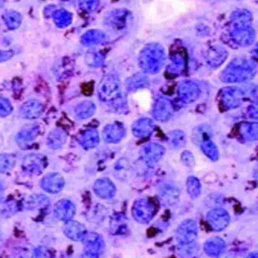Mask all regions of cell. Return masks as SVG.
Wrapping results in <instances>:
<instances>
[{
	"mask_svg": "<svg viewBox=\"0 0 258 258\" xmlns=\"http://www.w3.org/2000/svg\"><path fill=\"white\" fill-rule=\"evenodd\" d=\"M98 94L101 101L113 105L117 111L125 109L126 100L121 92L117 75L110 73L104 75L98 86Z\"/></svg>",
	"mask_w": 258,
	"mask_h": 258,
	"instance_id": "cell-1",
	"label": "cell"
},
{
	"mask_svg": "<svg viewBox=\"0 0 258 258\" xmlns=\"http://www.w3.org/2000/svg\"><path fill=\"white\" fill-rule=\"evenodd\" d=\"M198 233V225L195 220H185L179 226L176 238L180 257L190 258L196 256L198 251L196 243Z\"/></svg>",
	"mask_w": 258,
	"mask_h": 258,
	"instance_id": "cell-2",
	"label": "cell"
},
{
	"mask_svg": "<svg viewBox=\"0 0 258 258\" xmlns=\"http://www.w3.org/2000/svg\"><path fill=\"white\" fill-rule=\"evenodd\" d=\"M257 67L253 62L246 60H236L229 63L221 74V79L226 82H241L253 78Z\"/></svg>",
	"mask_w": 258,
	"mask_h": 258,
	"instance_id": "cell-3",
	"label": "cell"
},
{
	"mask_svg": "<svg viewBox=\"0 0 258 258\" xmlns=\"http://www.w3.org/2000/svg\"><path fill=\"white\" fill-rule=\"evenodd\" d=\"M139 63L141 68L145 72L155 74L162 68L164 59L162 53L157 52L153 47H148L141 52Z\"/></svg>",
	"mask_w": 258,
	"mask_h": 258,
	"instance_id": "cell-4",
	"label": "cell"
},
{
	"mask_svg": "<svg viewBox=\"0 0 258 258\" xmlns=\"http://www.w3.org/2000/svg\"><path fill=\"white\" fill-rule=\"evenodd\" d=\"M245 98L244 93L240 89L227 87L220 92L218 100L222 109L228 110L239 107L244 102Z\"/></svg>",
	"mask_w": 258,
	"mask_h": 258,
	"instance_id": "cell-5",
	"label": "cell"
},
{
	"mask_svg": "<svg viewBox=\"0 0 258 258\" xmlns=\"http://www.w3.org/2000/svg\"><path fill=\"white\" fill-rule=\"evenodd\" d=\"M206 220L213 231L219 232L227 227L230 223L231 216L225 209L216 208L208 212Z\"/></svg>",
	"mask_w": 258,
	"mask_h": 258,
	"instance_id": "cell-6",
	"label": "cell"
},
{
	"mask_svg": "<svg viewBox=\"0 0 258 258\" xmlns=\"http://www.w3.org/2000/svg\"><path fill=\"white\" fill-rule=\"evenodd\" d=\"M155 212V205L147 199H141L135 204L133 209L135 219L142 223H148L153 218Z\"/></svg>",
	"mask_w": 258,
	"mask_h": 258,
	"instance_id": "cell-7",
	"label": "cell"
},
{
	"mask_svg": "<svg viewBox=\"0 0 258 258\" xmlns=\"http://www.w3.org/2000/svg\"><path fill=\"white\" fill-rule=\"evenodd\" d=\"M174 113L173 104L167 99L159 97L157 99L153 108V114L154 118L161 122L169 120Z\"/></svg>",
	"mask_w": 258,
	"mask_h": 258,
	"instance_id": "cell-8",
	"label": "cell"
},
{
	"mask_svg": "<svg viewBox=\"0 0 258 258\" xmlns=\"http://www.w3.org/2000/svg\"><path fill=\"white\" fill-rule=\"evenodd\" d=\"M178 93L181 102L189 103L198 99L201 92L197 84L192 81H185L180 85Z\"/></svg>",
	"mask_w": 258,
	"mask_h": 258,
	"instance_id": "cell-9",
	"label": "cell"
},
{
	"mask_svg": "<svg viewBox=\"0 0 258 258\" xmlns=\"http://www.w3.org/2000/svg\"><path fill=\"white\" fill-rule=\"evenodd\" d=\"M45 166L44 157L40 155L31 154L24 159L22 168L26 173L31 175L40 174Z\"/></svg>",
	"mask_w": 258,
	"mask_h": 258,
	"instance_id": "cell-10",
	"label": "cell"
},
{
	"mask_svg": "<svg viewBox=\"0 0 258 258\" xmlns=\"http://www.w3.org/2000/svg\"><path fill=\"white\" fill-rule=\"evenodd\" d=\"M43 103L37 100H30L24 103L20 107L19 114L26 120L39 118L43 111Z\"/></svg>",
	"mask_w": 258,
	"mask_h": 258,
	"instance_id": "cell-11",
	"label": "cell"
},
{
	"mask_svg": "<svg viewBox=\"0 0 258 258\" xmlns=\"http://www.w3.org/2000/svg\"><path fill=\"white\" fill-rule=\"evenodd\" d=\"M165 153L164 148L156 143H151L143 147L141 156L143 160L150 164L158 161Z\"/></svg>",
	"mask_w": 258,
	"mask_h": 258,
	"instance_id": "cell-12",
	"label": "cell"
},
{
	"mask_svg": "<svg viewBox=\"0 0 258 258\" xmlns=\"http://www.w3.org/2000/svg\"><path fill=\"white\" fill-rule=\"evenodd\" d=\"M130 13L126 9H120L111 11L107 16L106 23L119 30H123L130 17Z\"/></svg>",
	"mask_w": 258,
	"mask_h": 258,
	"instance_id": "cell-13",
	"label": "cell"
},
{
	"mask_svg": "<svg viewBox=\"0 0 258 258\" xmlns=\"http://www.w3.org/2000/svg\"><path fill=\"white\" fill-rule=\"evenodd\" d=\"M125 133V128L121 124L113 123L106 126L103 130L102 135L106 142L115 143L120 142Z\"/></svg>",
	"mask_w": 258,
	"mask_h": 258,
	"instance_id": "cell-14",
	"label": "cell"
},
{
	"mask_svg": "<svg viewBox=\"0 0 258 258\" xmlns=\"http://www.w3.org/2000/svg\"><path fill=\"white\" fill-rule=\"evenodd\" d=\"M155 124L149 118H142L136 121L132 126V131L138 138H145L150 136L154 132Z\"/></svg>",
	"mask_w": 258,
	"mask_h": 258,
	"instance_id": "cell-15",
	"label": "cell"
},
{
	"mask_svg": "<svg viewBox=\"0 0 258 258\" xmlns=\"http://www.w3.org/2000/svg\"><path fill=\"white\" fill-rule=\"evenodd\" d=\"M41 186L45 191L55 194L59 192L62 189L64 181L58 174L51 173L43 178L41 182Z\"/></svg>",
	"mask_w": 258,
	"mask_h": 258,
	"instance_id": "cell-16",
	"label": "cell"
},
{
	"mask_svg": "<svg viewBox=\"0 0 258 258\" xmlns=\"http://www.w3.org/2000/svg\"><path fill=\"white\" fill-rule=\"evenodd\" d=\"M226 246V243L222 239L216 237L207 240L204 245V249L207 255L217 257L224 253Z\"/></svg>",
	"mask_w": 258,
	"mask_h": 258,
	"instance_id": "cell-17",
	"label": "cell"
},
{
	"mask_svg": "<svg viewBox=\"0 0 258 258\" xmlns=\"http://www.w3.org/2000/svg\"><path fill=\"white\" fill-rule=\"evenodd\" d=\"M160 197L164 206H173L178 202L179 198V190L173 185H164L160 190Z\"/></svg>",
	"mask_w": 258,
	"mask_h": 258,
	"instance_id": "cell-18",
	"label": "cell"
},
{
	"mask_svg": "<svg viewBox=\"0 0 258 258\" xmlns=\"http://www.w3.org/2000/svg\"><path fill=\"white\" fill-rule=\"evenodd\" d=\"M67 135L60 129H55L50 132L47 140V144L52 149H58L61 148L66 142Z\"/></svg>",
	"mask_w": 258,
	"mask_h": 258,
	"instance_id": "cell-19",
	"label": "cell"
},
{
	"mask_svg": "<svg viewBox=\"0 0 258 258\" xmlns=\"http://www.w3.org/2000/svg\"><path fill=\"white\" fill-rule=\"evenodd\" d=\"M54 211L57 218L67 220L74 215L75 207L71 202L62 200L56 204Z\"/></svg>",
	"mask_w": 258,
	"mask_h": 258,
	"instance_id": "cell-20",
	"label": "cell"
},
{
	"mask_svg": "<svg viewBox=\"0 0 258 258\" xmlns=\"http://www.w3.org/2000/svg\"><path fill=\"white\" fill-rule=\"evenodd\" d=\"M96 105L92 101H86L79 103L75 108L76 117L81 120L88 119L96 113Z\"/></svg>",
	"mask_w": 258,
	"mask_h": 258,
	"instance_id": "cell-21",
	"label": "cell"
},
{
	"mask_svg": "<svg viewBox=\"0 0 258 258\" xmlns=\"http://www.w3.org/2000/svg\"><path fill=\"white\" fill-rule=\"evenodd\" d=\"M80 141L84 148L87 149L95 148L100 143L99 132L95 129L87 130L83 133Z\"/></svg>",
	"mask_w": 258,
	"mask_h": 258,
	"instance_id": "cell-22",
	"label": "cell"
},
{
	"mask_svg": "<svg viewBox=\"0 0 258 258\" xmlns=\"http://www.w3.org/2000/svg\"><path fill=\"white\" fill-rule=\"evenodd\" d=\"M39 133V127L37 125L25 127L16 135V140L20 143L31 142L37 138Z\"/></svg>",
	"mask_w": 258,
	"mask_h": 258,
	"instance_id": "cell-23",
	"label": "cell"
},
{
	"mask_svg": "<svg viewBox=\"0 0 258 258\" xmlns=\"http://www.w3.org/2000/svg\"><path fill=\"white\" fill-rule=\"evenodd\" d=\"M107 40V36L103 32L97 30L85 33L81 38L82 43L86 45L103 43Z\"/></svg>",
	"mask_w": 258,
	"mask_h": 258,
	"instance_id": "cell-24",
	"label": "cell"
},
{
	"mask_svg": "<svg viewBox=\"0 0 258 258\" xmlns=\"http://www.w3.org/2000/svg\"><path fill=\"white\" fill-rule=\"evenodd\" d=\"M114 187L111 182L106 179L99 180L95 185L96 194L103 198H111L114 194Z\"/></svg>",
	"mask_w": 258,
	"mask_h": 258,
	"instance_id": "cell-25",
	"label": "cell"
},
{
	"mask_svg": "<svg viewBox=\"0 0 258 258\" xmlns=\"http://www.w3.org/2000/svg\"><path fill=\"white\" fill-rule=\"evenodd\" d=\"M126 83L128 90L135 91L147 87L149 79L146 75L138 73L128 78Z\"/></svg>",
	"mask_w": 258,
	"mask_h": 258,
	"instance_id": "cell-26",
	"label": "cell"
},
{
	"mask_svg": "<svg viewBox=\"0 0 258 258\" xmlns=\"http://www.w3.org/2000/svg\"><path fill=\"white\" fill-rule=\"evenodd\" d=\"M202 149L205 155L213 161L219 158V153L214 143L208 138H205L202 143Z\"/></svg>",
	"mask_w": 258,
	"mask_h": 258,
	"instance_id": "cell-27",
	"label": "cell"
},
{
	"mask_svg": "<svg viewBox=\"0 0 258 258\" xmlns=\"http://www.w3.org/2000/svg\"><path fill=\"white\" fill-rule=\"evenodd\" d=\"M239 133L245 140L253 141L258 137V124L257 123H243L239 128Z\"/></svg>",
	"mask_w": 258,
	"mask_h": 258,
	"instance_id": "cell-28",
	"label": "cell"
},
{
	"mask_svg": "<svg viewBox=\"0 0 258 258\" xmlns=\"http://www.w3.org/2000/svg\"><path fill=\"white\" fill-rule=\"evenodd\" d=\"M66 235L70 239L74 240H79L83 237L84 233V227L78 222H68L65 228Z\"/></svg>",
	"mask_w": 258,
	"mask_h": 258,
	"instance_id": "cell-29",
	"label": "cell"
},
{
	"mask_svg": "<svg viewBox=\"0 0 258 258\" xmlns=\"http://www.w3.org/2000/svg\"><path fill=\"white\" fill-rule=\"evenodd\" d=\"M186 187L189 195L193 199L199 197L202 192V185L199 179L194 176H190L188 178Z\"/></svg>",
	"mask_w": 258,
	"mask_h": 258,
	"instance_id": "cell-30",
	"label": "cell"
},
{
	"mask_svg": "<svg viewBox=\"0 0 258 258\" xmlns=\"http://www.w3.org/2000/svg\"><path fill=\"white\" fill-rule=\"evenodd\" d=\"M16 156L13 154L0 155V173H7L14 167Z\"/></svg>",
	"mask_w": 258,
	"mask_h": 258,
	"instance_id": "cell-31",
	"label": "cell"
},
{
	"mask_svg": "<svg viewBox=\"0 0 258 258\" xmlns=\"http://www.w3.org/2000/svg\"><path fill=\"white\" fill-rule=\"evenodd\" d=\"M49 204L47 197L43 195H33L26 203V206L31 209L44 207Z\"/></svg>",
	"mask_w": 258,
	"mask_h": 258,
	"instance_id": "cell-32",
	"label": "cell"
},
{
	"mask_svg": "<svg viewBox=\"0 0 258 258\" xmlns=\"http://www.w3.org/2000/svg\"><path fill=\"white\" fill-rule=\"evenodd\" d=\"M57 24L61 27H66L72 21V15L69 12L62 10L56 13L55 16Z\"/></svg>",
	"mask_w": 258,
	"mask_h": 258,
	"instance_id": "cell-33",
	"label": "cell"
},
{
	"mask_svg": "<svg viewBox=\"0 0 258 258\" xmlns=\"http://www.w3.org/2000/svg\"><path fill=\"white\" fill-rule=\"evenodd\" d=\"M13 109L10 101L6 98L0 97V117L4 118L8 116Z\"/></svg>",
	"mask_w": 258,
	"mask_h": 258,
	"instance_id": "cell-34",
	"label": "cell"
},
{
	"mask_svg": "<svg viewBox=\"0 0 258 258\" xmlns=\"http://www.w3.org/2000/svg\"><path fill=\"white\" fill-rule=\"evenodd\" d=\"M171 140L173 146L176 148L183 147L186 143V137L181 131H174L171 133Z\"/></svg>",
	"mask_w": 258,
	"mask_h": 258,
	"instance_id": "cell-35",
	"label": "cell"
},
{
	"mask_svg": "<svg viewBox=\"0 0 258 258\" xmlns=\"http://www.w3.org/2000/svg\"><path fill=\"white\" fill-rule=\"evenodd\" d=\"M80 9L88 12L95 11L99 5V0H79Z\"/></svg>",
	"mask_w": 258,
	"mask_h": 258,
	"instance_id": "cell-36",
	"label": "cell"
},
{
	"mask_svg": "<svg viewBox=\"0 0 258 258\" xmlns=\"http://www.w3.org/2000/svg\"><path fill=\"white\" fill-rule=\"evenodd\" d=\"M181 159L184 164L188 167L193 166L194 158L193 155L189 151H185L181 155Z\"/></svg>",
	"mask_w": 258,
	"mask_h": 258,
	"instance_id": "cell-37",
	"label": "cell"
},
{
	"mask_svg": "<svg viewBox=\"0 0 258 258\" xmlns=\"http://www.w3.org/2000/svg\"><path fill=\"white\" fill-rule=\"evenodd\" d=\"M12 54L9 52H0V63L6 61L10 59Z\"/></svg>",
	"mask_w": 258,
	"mask_h": 258,
	"instance_id": "cell-38",
	"label": "cell"
},
{
	"mask_svg": "<svg viewBox=\"0 0 258 258\" xmlns=\"http://www.w3.org/2000/svg\"><path fill=\"white\" fill-rule=\"evenodd\" d=\"M2 190V186L1 184V183H0V193H1Z\"/></svg>",
	"mask_w": 258,
	"mask_h": 258,
	"instance_id": "cell-39",
	"label": "cell"
},
{
	"mask_svg": "<svg viewBox=\"0 0 258 258\" xmlns=\"http://www.w3.org/2000/svg\"><path fill=\"white\" fill-rule=\"evenodd\" d=\"M1 231H0V239H1Z\"/></svg>",
	"mask_w": 258,
	"mask_h": 258,
	"instance_id": "cell-40",
	"label": "cell"
}]
</instances>
